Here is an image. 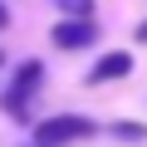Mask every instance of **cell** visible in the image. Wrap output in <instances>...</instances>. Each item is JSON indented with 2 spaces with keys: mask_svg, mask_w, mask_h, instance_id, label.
I'll return each mask as SVG.
<instances>
[{
  "mask_svg": "<svg viewBox=\"0 0 147 147\" xmlns=\"http://www.w3.org/2000/svg\"><path fill=\"white\" fill-rule=\"evenodd\" d=\"M39 84H44V64H39V59H25V64H20V74H15V84L5 88V98H0V103H5V113H10L15 123H25V118H30V108H25V103L34 98V88H39Z\"/></svg>",
  "mask_w": 147,
  "mask_h": 147,
  "instance_id": "6da1fadb",
  "label": "cell"
},
{
  "mask_svg": "<svg viewBox=\"0 0 147 147\" xmlns=\"http://www.w3.org/2000/svg\"><path fill=\"white\" fill-rule=\"evenodd\" d=\"M93 118H79V113H59V118H44L34 127V142H49V147H64V142H79V137H93Z\"/></svg>",
  "mask_w": 147,
  "mask_h": 147,
  "instance_id": "7a4b0ae2",
  "label": "cell"
},
{
  "mask_svg": "<svg viewBox=\"0 0 147 147\" xmlns=\"http://www.w3.org/2000/svg\"><path fill=\"white\" fill-rule=\"evenodd\" d=\"M49 39H54L59 49H88V44L98 39V30H93V15H64V20L49 30Z\"/></svg>",
  "mask_w": 147,
  "mask_h": 147,
  "instance_id": "3957f363",
  "label": "cell"
},
{
  "mask_svg": "<svg viewBox=\"0 0 147 147\" xmlns=\"http://www.w3.org/2000/svg\"><path fill=\"white\" fill-rule=\"evenodd\" d=\"M132 74V54L127 49H113V54H103L93 69H88V84H108V79H127Z\"/></svg>",
  "mask_w": 147,
  "mask_h": 147,
  "instance_id": "277c9868",
  "label": "cell"
},
{
  "mask_svg": "<svg viewBox=\"0 0 147 147\" xmlns=\"http://www.w3.org/2000/svg\"><path fill=\"white\" fill-rule=\"evenodd\" d=\"M64 15H93V0H54Z\"/></svg>",
  "mask_w": 147,
  "mask_h": 147,
  "instance_id": "5b68a950",
  "label": "cell"
},
{
  "mask_svg": "<svg viewBox=\"0 0 147 147\" xmlns=\"http://www.w3.org/2000/svg\"><path fill=\"white\" fill-rule=\"evenodd\" d=\"M113 132H118V137H132V142H137V137H147V127H137V123H118Z\"/></svg>",
  "mask_w": 147,
  "mask_h": 147,
  "instance_id": "8992f818",
  "label": "cell"
},
{
  "mask_svg": "<svg viewBox=\"0 0 147 147\" xmlns=\"http://www.w3.org/2000/svg\"><path fill=\"white\" fill-rule=\"evenodd\" d=\"M137 44H147V20H142V25H137Z\"/></svg>",
  "mask_w": 147,
  "mask_h": 147,
  "instance_id": "52a82bcc",
  "label": "cell"
},
{
  "mask_svg": "<svg viewBox=\"0 0 147 147\" xmlns=\"http://www.w3.org/2000/svg\"><path fill=\"white\" fill-rule=\"evenodd\" d=\"M5 25H10V10H5V5H0V30H5Z\"/></svg>",
  "mask_w": 147,
  "mask_h": 147,
  "instance_id": "ba28073f",
  "label": "cell"
},
{
  "mask_svg": "<svg viewBox=\"0 0 147 147\" xmlns=\"http://www.w3.org/2000/svg\"><path fill=\"white\" fill-rule=\"evenodd\" d=\"M34 147H49V142H34Z\"/></svg>",
  "mask_w": 147,
  "mask_h": 147,
  "instance_id": "9c48e42d",
  "label": "cell"
}]
</instances>
